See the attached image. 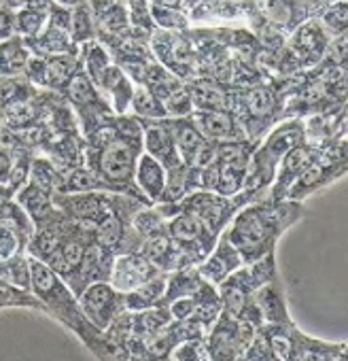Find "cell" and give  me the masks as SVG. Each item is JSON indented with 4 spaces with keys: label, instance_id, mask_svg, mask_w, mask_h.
I'll return each mask as SVG.
<instances>
[{
    "label": "cell",
    "instance_id": "cell-29",
    "mask_svg": "<svg viewBox=\"0 0 348 361\" xmlns=\"http://www.w3.org/2000/svg\"><path fill=\"white\" fill-rule=\"evenodd\" d=\"M15 35L13 28V9L7 3H0V41Z\"/></svg>",
    "mask_w": 348,
    "mask_h": 361
},
{
    "label": "cell",
    "instance_id": "cell-4",
    "mask_svg": "<svg viewBox=\"0 0 348 361\" xmlns=\"http://www.w3.org/2000/svg\"><path fill=\"white\" fill-rule=\"evenodd\" d=\"M81 62L77 56L70 54H58V56H32L26 79L41 90L49 92H64L70 77L79 71Z\"/></svg>",
    "mask_w": 348,
    "mask_h": 361
},
{
    "label": "cell",
    "instance_id": "cell-24",
    "mask_svg": "<svg viewBox=\"0 0 348 361\" xmlns=\"http://www.w3.org/2000/svg\"><path fill=\"white\" fill-rule=\"evenodd\" d=\"M70 37L75 43H87L96 37V26L89 13L87 5H77L75 11H70Z\"/></svg>",
    "mask_w": 348,
    "mask_h": 361
},
{
    "label": "cell",
    "instance_id": "cell-19",
    "mask_svg": "<svg viewBox=\"0 0 348 361\" xmlns=\"http://www.w3.org/2000/svg\"><path fill=\"white\" fill-rule=\"evenodd\" d=\"M166 283H168L166 272H159L157 276L149 279L147 283L125 291L123 293L125 310L128 312H138V310H144V308H151V306H159L161 298H163V291H166Z\"/></svg>",
    "mask_w": 348,
    "mask_h": 361
},
{
    "label": "cell",
    "instance_id": "cell-12",
    "mask_svg": "<svg viewBox=\"0 0 348 361\" xmlns=\"http://www.w3.org/2000/svg\"><path fill=\"white\" fill-rule=\"evenodd\" d=\"M172 138H174V145H177V151L181 155V161L185 166H189L196 157V153L200 151V147L206 142V138L200 134V130L196 128V123L192 121L189 115L185 117H163Z\"/></svg>",
    "mask_w": 348,
    "mask_h": 361
},
{
    "label": "cell",
    "instance_id": "cell-20",
    "mask_svg": "<svg viewBox=\"0 0 348 361\" xmlns=\"http://www.w3.org/2000/svg\"><path fill=\"white\" fill-rule=\"evenodd\" d=\"M0 221L5 224V228L18 238V243L22 245V249L26 251V245L30 243L32 234H35V221L30 219V215L18 204L15 198H7L0 202Z\"/></svg>",
    "mask_w": 348,
    "mask_h": 361
},
{
    "label": "cell",
    "instance_id": "cell-7",
    "mask_svg": "<svg viewBox=\"0 0 348 361\" xmlns=\"http://www.w3.org/2000/svg\"><path fill=\"white\" fill-rule=\"evenodd\" d=\"M217 245L211 249V253L196 266V270H198V274H200V279L202 281H206V283H211V285H219V283H223L232 272H236L242 264H244V259H242V255L238 253V249L225 238V234L221 232L219 236H217V240H215Z\"/></svg>",
    "mask_w": 348,
    "mask_h": 361
},
{
    "label": "cell",
    "instance_id": "cell-3",
    "mask_svg": "<svg viewBox=\"0 0 348 361\" xmlns=\"http://www.w3.org/2000/svg\"><path fill=\"white\" fill-rule=\"evenodd\" d=\"M79 306L85 319L104 334V329L117 319L121 312H125L123 306V293L117 291L108 281H96L89 283L79 295Z\"/></svg>",
    "mask_w": 348,
    "mask_h": 361
},
{
    "label": "cell",
    "instance_id": "cell-13",
    "mask_svg": "<svg viewBox=\"0 0 348 361\" xmlns=\"http://www.w3.org/2000/svg\"><path fill=\"white\" fill-rule=\"evenodd\" d=\"M96 87L104 96L111 98L108 104H111V109H115L117 115H123L125 109H130V98H132V92H134V83H132V79L128 77V73L121 66L111 64L102 73V77L96 83Z\"/></svg>",
    "mask_w": 348,
    "mask_h": 361
},
{
    "label": "cell",
    "instance_id": "cell-17",
    "mask_svg": "<svg viewBox=\"0 0 348 361\" xmlns=\"http://www.w3.org/2000/svg\"><path fill=\"white\" fill-rule=\"evenodd\" d=\"M94 26L106 35H119L128 28L130 16L121 0H92L87 5Z\"/></svg>",
    "mask_w": 348,
    "mask_h": 361
},
{
    "label": "cell",
    "instance_id": "cell-9",
    "mask_svg": "<svg viewBox=\"0 0 348 361\" xmlns=\"http://www.w3.org/2000/svg\"><path fill=\"white\" fill-rule=\"evenodd\" d=\"M142 151L163 164L166 170L183 164L163 119H142Z\"/></svg>",
    "mask_w": 348,
    "mask_h": 361
},
{
    "label": "cell",
    "instance_id": "cell-15",
    "mask_svg": "<svg viewBox=\"0 0 348 361\" xmlns=\"http://www.w3.org/2000/svg\"><path fill=\"white\" fill-rule=\"evenodd\" d=\"M325 47H327V32L316 22H310L304 28H299L291 41L293 56L297 58L299 64H310L314 60H321Z\"/></svg>",
    "mask_w": 348,
    "mask_h": 361
},
{
    "label": "cell",
    "instance_id": "cell-21",
    "mask_svg": "<svg viewBox=\"0 0 348 361\" xmlns=\"http://www.w3.org/2000/svg\"><path fill=\"white\" fill-rule=\"evenodd\" d=\"M194 111H219L228 109V92L219 90L211 81H196L187 85Z\"/></svg>",
    "mask_w": 348,
    "mask_h": 361
},
{
    "label": "cell",
    "instance_id": "cell-5",
    "mask_svg": "<svg viewBox=\"0 0 348 361\" xmlns=\"http://www.w3.org/2000/svg\"><path fill=\"white\" fill-rule=\"evenodd\" d=\"M113 251L100 245L96 238H92L83 251V257L75 270V274L66 281V285L73 289L75 295H79L89 283L96 281H108L111 268H113Z\"/></svg>",
    "mask_w": 348,
    "mask_h": 361
},
{
    "label": "cell",
    "instance_id": "cell-22",
    "mask_svg": "<svg viewBox=\"0 0 348 361\" xmlns=\"http://www.w3.org/2000/svg\"><path fill=\"white\" fill-rule=\"evenodd\" d=\"M0 281H5L18 289L30 291V262L24 251L13 253L0 262Z\"/></svg>",
    "mask_w": 348,
    "mask_h": 361
},
{
    "label": "cell",
    "instance_id": "cell-31",
    "mask_svg": "<svg viewBox=\"0 0 348 361\" xmlns=\"http://www.w3.org/2000/svg\"><path fill=\"white\" fill-rule=\"evenodd\" d=\"M196 3H200V0H183V7L192 9V7H196Z\"/></svg>",
    "mask_w": 348,
    "mask_h": 361
},
{
    "label": "cell",
    "instance_id": "cell-30",
    "mask_svg": "<svg viewBox=\"0 0 348 361\" xmlns=\"http://www.w3.org/2000/svg\"><path fill=\"white\" fill-rule=\"evenodd\" d=\"M151 7H168V9H179L183 11V0H151Z\"/></svg>",
    "mask_w": 348,
    "mask_h": 361
},
{
    "label": "cell",
    "instance_id": "cell-1",
    "mask_svg": "<svg viewBox=\"0 0 348 361\" xmlns=\"http://www.w3.org/2000/svg\"><path fill=\"white\" fill-rule=\"evenodd\" d=\"M299 202L295 200H255L236 211L228 228L225 238L238 249L247 264L274 251L278 236L299 217Z\"/></svg>",
    "mask_w": 348,
    "mask_h": 361
},
{
    "label": "cell",
    "instance_id": "cell-28",
    "mask_svg": "<svg viewBox=\"0 0 348 361\" xmlns=\"http://www.w3.org/2000/svg\"><path fill=\"white\" fill-rule=\"evenodd\" d=\"M18 251H24L22 245H20L18 238L5 228V224L0 221V262L7 259V257H11V255L18 253Z\"/></svg>",
    "mask_w": 348,
    "mask_h": 361
},
{
    "label": "cell",
    "instance_id": "cell-23",
    "mask_svg": "<svg viewBox=\"0 0 348 361\" xmlns=\"http://www.w3.org/2000/svg\"><path fill=\"white\" fill-rule=\"evenodd\" d=\"M130 106L136 113V117H140V119H163L166 117L163 104L144 85H136L134 87L132 98H130Z\"/></svg>",
    "mask_w": 348,
    "mask_h": 361
},
{
    "label": "cell",
    "instance_id": "cell-14",
    "mask_svg": "<svg viewBox=\"0 0 348 361\" xmlns=\"http://www.w3.org/2000/svg\"><path fill=\"white\" fill-rule=\"evenodd\" d=\"M253 302H255L263 323H291L278 276L259 285L253 291Z\"/></svg>",
    "mask_w": 348,
    "mask_h": 361
},
{
    "label": "cell",
    "instance_id": "cell-8",
    "mask_svg": "<svg viewBox=\"0 0 348 361\" xmlns=\"http://www.w3.org/2000/svg\"><path fill=\"white\" fill-rule=\"evenodd\" d=\"M192 121L200 130V134L213 142H238L249 140L242 126L236 121V117L228 109L219 111H192Z\"/></svg>",
    "mask_w": 348,
    "mask_h": 361
},
{
    "label": "cell",
    "instance_id": "cell-32",
    "mask_svg": "<svg viewBox=\"0 0 348 361\" xmlns=\"http://www.w3.org/2000/svg\"><path fill=\"white\" fill-rule=\"evenodd\" d=\"M0 3H5V0H0Z\"/></svg>",
    "mask_w": 348,
    "mask_h": 361
},
{
    "label": "cell",
    "instance_id": "cell-26",
    "mask_svg": "<svg viewBox=\"0 0 348 361\" xmlns=\"http://www.w3.org/2000/svg\"><path fill=\"white\" fill-rule=\"evenodd\" d=\"M153 20L163 26V28H174V30H181L187 26V18L179 11V9H168V7H151Z\"/></svg>",
    "mask_w": 348,
    "mask_h": 361
},
{
    "label": "cell",
    "instance_id": "cell-18",
    "mask_svg": "<svg viewBox=\"0 0 348 361\" xmlns=\"http://www.w3.org/2000/svg\"><path fill=\"white\" fill-rule=\"evenodd\" d=\"M32 51L28 43L13 35L0 41V77H26Z\"/></svg>",
    "mask_w": 348,
    "mask_h": 361
},
{
    "label": "cell",
    "instance_id": "cell-11",
    "mask_svg": "<svg viewBox=\"0 0 348 361\" xmlns=\"http://www.w3.org/2000/svg\"><path fill=\"white\" fill-rule=\"evenodd\" d=\"M15 200L30 215V219L35 221V228L51 221L60 213L56 209L54 196L49 192H45L43 188L30 183V180H26V183L15 192Z\"/></svg>",
    "mask_w": 348,
    "mask_h": 361
},
{
    "label": "cell",
    "instance_id": "cell-2",
    "mask_svg": "<svg viewBox=\"0 0 348 361\" xmlns=\"http://www.w3.org/2000/svg\"><path fill=\"white\" fill-rule=\"evenodd\" d=\"M177 209L194 215L211 234L219 236L242 204L236 196H221L213 190H194L177 202Z\"/></svg>",
    "mask_w": 348,
    "mask_h": 361
},
{
    "label": "cell",
    "instance_id": "cell-6",
    "mask_svg": "<svg viewBox=\"0 0 348 361\" xmlns=\"http://www.w3.org/2000/svg\"><path fill=\"white\" fill-rule=\"evenodd\" d=\"M159 270L155 264H151L144 255H140L138 251H123L119 253L115 259H113V268H111V276H108V283L125 293L142 283H147L149 279L157 276Z\"/></svg>",
    "mask_w": 348,
    "mask_h": 361
},
{
    "label": "cell",
    "instance_id": "cell-10",
    "mask_svg": "<svg viewBox=\"0 0 348 361\" xmlns=\"http://www.w3.org/2000/svg\"><path fill=\"white\" fill-rule=\"evenodd\" d=\"M166 176H168V170L163 164H159L155 157H151L144 151L138 155L136 168H134V183L140 190V194L147 198V202H153V204L161 202Z\"/></svg>",
    "mask_w": 348,
    "mask_h": 361
},
{
    "label": "cell",
    "instance_id": "cell-25",
    "mask_svg": "<svg viewBox=\"0 0 348 361\" xmlns=\"http://www.w3.org/2000/svg\"><path fill=\"white\" fill-rule=\"evenodd\" d=\"M346 22H348V13H346V3L340 0V3L331 5L325 13H323V30L329 32L331 37H337L342 32H346Z\"/></svg>",
    "mask_w": 348,
    "mask_h": 361
},
{
    "label": "cell",
    "instance_id": "cell-16",
    "mask_svg": "<svg viewBox=\"0 0 348 361\" xmlns=\"http://www.w3.org/2000/svg\"><path fill=\"white\" fill-rule=\"evenodd\" d=\"M289 359H346V344H327L321 340L306 338L299 329H291V357Z\"/></svg>",
    "mask_w": 348,
    "mask_h": 361
},
{
    "label": "cell",
    "instance_id": "cell-27",
    "mask_svg": "<svg viewBox=\"0 0 348 361\" xmlns=\"http://www.w3.org/2000/svg\"><path fill=\"white\" fill-rule=\"evenodd\" d=\"M325 51H327L325 56L329 58L331 64L344 66V62H346V32H342L337 37H331V43H327Z\"/></svg>",
    "mask_w": 348,
    "mask_h": 361
}]
</instances>
